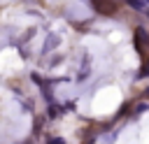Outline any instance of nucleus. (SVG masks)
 <instances>
[{
    "label": "nucleus",
    "instance_id": "nucleus-3",
    "mask_svg": "<svg viewBox=\"0 0 149 144\" xmlns=\"http://www.w3.org/2000/svg\"><path fill=\"white\" fill-rule=\"evenodd\" d=\"M128 5H133L135 9H144V2H140V0H128Z\"/></svg>",
    "mask_w": 149,
    "mask_h": 144
},
{
    "label": "nucleus",
    "instance_id": "nucleus-2",
    "mask_svg": "<svg viewBox=\"0 0 149 144\" xmlns=\"http://www.w3.org/2000/svg\"><path fill=\"white\" fill-rule=\"evenodd\" d=\"M88 74V56H84V63H81V72H79V79H84Z\"/></svg>",
    "mask_w": 149,
    "mask_h": 144
},
{
    "label": "nucleus",
    "instance_id": "nucleus-5",
    "mask_svg": "<svg viewBox=\"0 0 149 144\" xmlns=\"http://www.w3.org/2000/svg\"><path fill=\"white\" fill-rule=\"evenodd\" d=\"M65 109H77V102H74V100H68V102H65Z\"/></svg>",
    "mask_w": 149,
    "mask_h": 144
},
{
    "label": "nucleus",
    "instance_id": "nucleus-4",
    "mask_svg": "<svg viewBox=\"0 0 149 144\" xmlns=\"http://www.w3.org/2000/svg\"><path fill=\"white\" fill-rule=\"evenodd\" d=\"M47 144H68V142H65L63 137H51V139H49Z\"/></svg>",
    "mask_w": 149,
    "mask_h": 144
},
{
    "label": "nucleus",
    "instance_id": "nucleus-1",
    "mask_svg": "<svg viewBox=\"0 0 149 144\" xmlns=\"http://www.w3.org/2000/svg\"><path fill=\"white\" fill-rule=\"evenodd\" d=\"M56 44H58V37H56V35H49V37H47V42H44V49H42V51H44V53H49V51H54V46H56Z\"/></svg>",
    "mask_w": 149,
    "mask_h": 144
}]
</instances>
